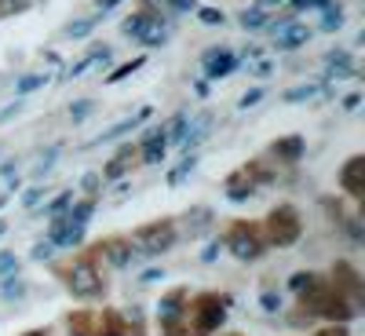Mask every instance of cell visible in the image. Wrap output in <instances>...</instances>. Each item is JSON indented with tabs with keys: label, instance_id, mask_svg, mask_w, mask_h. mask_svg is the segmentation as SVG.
Wrapping results in <instances>:
<instances>
[{
	"label": "cell",
	"instance_id": "11a10c76",
	"mask_svg": "<svg viewBox=\"0 0 365 336\" xmlns=\"http://www.w3.org/2000/svg\"><path fill=\"white\" fill-rule=\"evenodd\" d=\"M8 267H15V256H0V270H8Z\"/></svg>",
	"mask_w": 365,
	"mask_h": 336
},
{
	"label": "cell",
	"instance_id": "f5cc1de1",
	"mask_svg": "<svg viewBox=\"0 0 365 336\" xmlns=\"http://www.w3.org/2000/svg\"><path fill=\"white\" fill-rule=\"evenodd\" d=\"M216 253H220V245H208V253H201V260L208 263V260H216Z\"/></svg>",
	"mask_w": 365,
	"mask_h": 336
},
{
	"label": "cell",
	"instance_id": "8fae6325",
	"mask_svg": "<svg viewBox=\"0 0 365 336\" xmlns=\"http://www.w3.org/2000/svg\"><path fill=\"white\" fill-rule=\"evenodd\" d=\"M81 238H84V223H70V220H66V212H63V216H55V220L48 223V241H51V245H58V249H73V245H81Z\"/></svg>",
	"mask_w": 365,
	"mask_h": 336
},
{
	"label": "cell",
	"instance_id": "d4e9b609",
	"mask_svg": "<svg viewBox=\"0 0 365 336\" xmlns=\"http://www.w3.org/2000/svg\"><path fill=\"white\" fill-rule=\"evenodd\" d=\"M99 336H128V329H125V322H120V315H117V311H103Z\"/></svg>",
	"mask_w": 365,
	"mask_h": 336
},
{
	"label": "cell",
	"instance_id": "d6986e66",
	"mask_svg": "<svg viewBox=\"0 0 365 336\" xmlns=\"http://www.w3.org/2000/svg\"><path fill=\"white\" fill-rule=\"evenodd\" d=\"M135 41H139V44H146V48H158V44H165V41H168V26L161 22V15H150V19L139 26Z\"/></svg>",
	"mask_w": 365,
	"mask_h": 336
},
{
	"label": "cell",
	"instance_id": "6125c7cd",
	"mask_svg": "<svg viewBox=\"0 0 365 336\" xmlns=\"http://www.w3.org/2000/svg\"><path fill=\"white\" fill-rule=\"evenodd\" d=\"M146 4H158V0H146Z\"/></svg>",
	"mask_w": 365,
	"mask_h": 336
},
{
	"label": "cell",
	"instance_id": "e575fe53",
	"mask_svg": "<svg viewBox=\"0 0 365 336\" xmlns=\"http://www.w3.org/2000/svg\"><path fill=\"white\" fill-rule=\"evenodd\" d=\"M197 19H201L205 26H223V19H227V15H223L220 8H201V11H197Z\"/></svg>",
	"mask_w": 365,
	"mask_h": 336
},
{
	"label": "cell",
	"instance_id": "9a60e30c",
	"mask_svg": "<svg viewBox=\"0 0 365 336\" xmlns=\"http://www.w3.org/2000/svg\"><path fill=\"white\" fill-rule=\"evenodd\" d=\"M165 154H168V136H165V128L146 132L143 143H139V161H143V165H161Z\"/></svg>",
	"mask_w": 365,
	"mask_h": 336
},
{
	"label": "cell",
	"instance_id": "60d3db41",
	"mask_svg": "<svg viewBox=\"0 0 365 336\" xmlns=\"http://www.w3.org/2000/svg\"><path fill=\"white\" fill-rule=\"evenodd\" d=\"M161 336H187V325H182V322H168V325H161Z\"/></svg>",
	"mask_w": 365,
	"mask_h": 336
},
{
	"label": "cell",
	"instance_id": "603a6c76",
	"mask_svg": "<svg viewBox=\"0 0 365 336\" xmlns=\"http://www.w3.org/2000/svg\"><path fill=\"white\" fill-rule=\"evenodd\" d=\"M208 125H212V113H197L194 121H187L182 125V146H194V143H201L205 139V132H208Z\"/></svg>",
	"mask_w": 365,
	"mask_h": 336
},
{
	"label": "cell",
	"instance_id": "2e32d148",
	"mask_svg": "<svg viewBox=\"0 0 365 336\" xmlns=\"http://www.w3.org/2000/svg\"><path fill=\"white\" fill-rule=\"evenodd\" d=\"M187 303H190V292H187V289H172V292H165L161 303H158V318H161V325H168V322H182V311H187Z\"/></svg>",
	"mask_w": 365,
	"mask_h": 336
},
{
	"label": "cell",
	"instance_id": "e0dca14e",
	"mask_svg": "<svg viewBox=\"0 0 365 336\" xmlns=\"http://www.w3.org/2000/svg\"><path fill=\"white\" fill-rule=\"evenodd\" d=\"M106 63H110V48H106V44H96V48L81 58V63H73V66L66 70V77L77 81V77H84L88 70H99V66H106Z\"/></svg>",
	"mask_w": 365,
	"mask_h": 336
},
{
	"label": "cell",
	"instance_id": "6da1fadb",
	"mask_svg": "<svg viewBox=\"0 0 365 336\" xmlns=\"http://www.w3.org/2000/svg\"><path fill=\"white\" fill-rule=\"evenodd\" d=\"M263 238L278 249H289L303 238V216L296 205H274L263 220Z\"/></svg>",
	"mask_w": 365,
	"mask_h": 336
},
{
	"label": "cell",
	"instance_id": "3957f363",
	"mask_svg": "<svg viewBox=\"0 0 365 336\" xmlns=\"http://www.w3.org/2000/svg\"><path fill=\"white\" fill-rule=\"evenodd\" d=\"M187 311H190V329L197 336H212L227 318V300L220 292H197L187 303Z\"/></svg>",
	"mask_w": 365,
	"mask_h": 336
},
{
	"label": "cell",
	"instance_id": "6f0895ef",
	"mask_svg": "<svg viewBox=\"0 0 365 336\" xmlns=\"http://www.w3.org/2000/svg\"><path fill=\"white\" fill-rule=\"evenodd\" d=\"M22 336H48L44 329H29V332H22Z\"/></svg>",
	"mask_w": 365,
	"mask_h": 336
},
{
	"label": "cell",
	"instance_id": "277c9868",
	"mask_svg": "<svg viewBox=\"0 0 365 336\" xmlns=\"http://www.w3.org/2000/svg\"><path fill=\"white\" fill-rule=\"evenodd\" d=\"M175 220H154V223H143L128 241H132V249H139V256H161L175 245Z\"/></svg>",
	"mask_w": 365,
	"mask_h": 336
},
{
	"label": "cell",
	"instance_id": "ee69618b",
	"mask_svg": "<svg viewBox=\"0 0 365 336\" xmlns=\"http://www.w3.org/2000/svg\"><path fill=\"white\" fill-rule=\"evenodd\" d=\"M154 282H165V270H146L139 278V285H154Z\"/></svg>",
	"mask_w": 365,
	"mask_h": 336
},
{
	"label": "cell",
	"instance_id": "b9f144b4",
	"mask_svg": "<svg viewBox=\"0 0 365 336\" xmlns=\"http://www.w3.org/2000/svg\"><path fill=\"white\" fill-rule=\"evenodd\" d=\"M325 4H332V0H292V8H299V11H307V8H325Z\"/></svg>",
	"mask_w": 365,
	"mask_h": 336
},
{
	"label": "cell",
	"instance_id": "681fc988",
	"mask_svg": "<svg viewBox=\"0 0 365 336\" xmlns=\"http://www.w3.org/2000/svg\"><path fill=\"white\" fill-rule=\"evenodd\" d=\"M358 103H361V96H347V99H344V110H347V113H354V110H358Z\"/></svg>",
	"mask_w": 365,
	"mask_h": 336
},
{
	"label": "cell",
	"instance_id": "94428289",
	"mask_svg": "<svg viewBox=\"0 0 365 336\" xmlns=\"http://www.w3.org/2000/svg\"><path fill=\"white\" fill-rule=\"evenodd\" d=\"M4 230H8V223H4V220H0V234H4Z\"/></svg>",
	"mask_w": 365,
	"mask_h": 336
},
{
	"label": "cell",
	"instance_id": "83f0119b",
	"mask_svg": "<svg viewBox=\"0 0 365 336\" xmlns=\"http://www.w3.org/2000/svg\"><path fill=\"white\" fill-rule=\"evenodd\" d=\"M44 84H48V73H26V77H19L15 91H19V96H29V91H37Z\"/></svg>",
	"mask_w": 365,
	"mask_h": 336
},
{
	"label": "cell",
	"instance_id": "f35d334b",
	"mask_svg": "<svg viewBox=\"0 0 365 336\" xmlns=\"http://www.w3.org/2000/svg\"><path fill=\"white\" fill-rule=\"evenodd\" d=\"M96 22H99V19H84V22H77V26H70V29H66V34H70V37H84V34H88V29H91V26H96Z\"/></svg>",
	"mask_w": 365,
	"mask_h": 336
},
{
	"label": "cell",
	"instance_id": "816d5d0a",
	"mask_svg": "<svg viewBox=\"0 0 365 336\" xmlns=\"http://www.w3.org/2000/svg\"><path fill=\"white\" fill-rule=\"evenodd\" d=\"M96 187H99V175H88V179H84V190L91 194V190H96Z\"/></svg>",
	"mask_w": 365,
	"mask_h": 336
},
{
	"label": "cell",
	"instance_id": "30bf717a",
	"mask_svg": "<svg viewBox=\"0 0 365 336\" xmlns=\"http://www.w3.org/2000/svg\"><path fill=\"white\" fill-rule=\"evenodd\" d=\"M289 289L299 296V303L307 307V303H314L325 289H329V282L322 278L318 270H299V274H292V282H289Z\"/></svg>",
	"mask_w": 365,
	"mask_h": 336
},
{
	"label": "cell",
	"instance_id": "7dc6e473",
	"mask_svg": "<svg viewBox=\"0 0 365 336\" xmlns=\"http://www.w3.org/2000/svg\"><path fill=\"white\" fill-rule=\"evenodd\" d=\"M256 73H259V77H270V73H274V63H270V58H259V63H256Z\"/></svg>",
	"mask_w": 365,
	"mask_h": 336
},
{
	"label": "cell",
	"instance_id": "ab89813d",
	"mask_svg": "<svg viewBox=\"0 0 365 336\" xmlns=\"http://www.w3.org/2000/svg\"><path fill=\"white\" fill-rule=\"evenodd\" d=\"M55 158H58V146H51V150H48V154L41 158V165H37V175H44V172L51 168V161H55Z\"/></svg>",
	"mask_w": 365,
	"mask_h": 336
},
{
	"label": "cell",
	"instance_id": "f546056e",
	"mask_svg": "<svg viewBox=\"0 0 365 336\" xmlns=\"http://www.w3.org/2000/svg\"><path fill=\"white\" fill-rule=\"evenodd\" d=\"M194 165H197V158H182V161H179V165L168 172V187H179V183L194 172Z\"/></svg>",
	"mask_w": 365,
	"mask_h": 336
},
{
	"label": "cell",
	"instance_id": "bcb514c9",
	"mask_svg": "<svg viewBox=\"0 0 365 336\" xmlns=\"http://www.w3.org/2000/svg\"><path fill=\"white\" fill-rule=\"evenodd\" d=\"M51 249H55L51 241H41V245L34 249V260H48V256H51Z\"/></svg>",
	"mask_w": 365,
	"mask_h": 336
},
{
	"label": "cell",
	"instance_id": "d6a6232c",
	"mask_svg": "<svg viewBox=\"0 0 365 336\" xmlns=\"http://www.w3.org/2000/svg\"><path fill=\"white\" fill-rule=\"evenodd\" d=\"M29 8V0H0V19H11V15H22Z\"/></svg>",
	"mask_w": 365,
	"mask_h": 336
},
{
	"label": "cell",
	"instance_id": "f6af8a7d",
	"mask_svg": "<svg viewBox=\"0 0 365 336\" xmlns=\"http://www.w3.org/2000/svg\"><path fill=\"white\" fill-rule=\"evenodd\" d=\"M314 336H351V332H347L344 325H325V329H318Z\"/></svg>",
	"mask_w": 365,
	"mask_h": 336
},
{
	"label": "cell",
	"instance_id": "8992f818",
	"mask_svg": "<svg viewBox=\"0 0 365 336\" xmlns=\"http://www.w3.org/2000/svg\"><path fill=\"white\" fill-rule=\"evenodd\" d=\"M307 311H311V315H322V318H329L332 325H347V322L358 315V307H354V303H351L347 296H340V292L332 289V285H329V289H325V292H322L314 303H307Z\"/></svg>",
	"mask_w": 365,
	"mask_h": 336
},
{
	"label": "cell",
	"instance_id": "4316f807",
	"mask_svg": "<svg viewBox=\"0 0 365 336\" xmlns=\"http://www.w3.org/2000/svg\"><path fill=\"white\" fill-rule=\"evenodd\" d=\"M267 19H270L267 8H245V11H241V26H245V29H263Z\"/></svg>",
	"mask_w": 365,
	"mask_h": 336
},
{
	"label": "cell",
	"instance_id": "ffe728a7",
	"mask_svg": "<svg viewBox=\"0 0 365 336\" xmlns=\"http://www.w3.org/2000/svg\"><path fill=\"white\" fill-rule=\"evenodd\" d=\"M270 150H274V158H278L282 165H299V158H303V150H307V146H303L299 136H285V139L274 143Z\"/></svg>",
	"mask_w": 365,
	"mask_h": 336
},
{
	"label": "cell",
	"instance_id": "5b68a950",
	"mask_svg": "<svg viewBox=\"0 0 365 336\" xmlns=\"http://www.w3.org/2000/svg\"><path fill=\"white\" fill-rule=\"evenodd\" d=\"M66 289L77 296V300H99L106 292V282H103V274L96 267V260L91 256H81L66 267Z\"/></svg>",
	"mask_w": 365,
	"mask_h": 336
},
{
	"label": "cell",
	"instance_id": "74e56055",
	"mask_svg": "<svg viewBox=\"0 0 365 336\" xmlns=\"http://www.w3.org/2000/svg\"><path fill=\"white\" fill-rule=\"evenodd\" d=\"M91 106H96V103H91V99H81V103H73L70 117H73V121H81V117H88V113H91Z\"/></svg>",
	"mask_w": 365,
	"mask_h": 336
},
{
	"label": "cell",
	"instance_id": "484cf974",
	"mask_svg": "<svg viewBox=\"0 0 365 336\" xmlns=\"http://www.w3.org/2000/svg\"><path fill=\"white\" fill-rule=\"evenodd\" d=\"M340 26H344V4H325L322 8V29L332 34V29H340Z\"/></svg>",
	"mask_w": 365,
	"mask_h": 336
},
{
	"label": "cell",
	"instance_id": "c3c4849f",
	"mask_svg": "<svg viewBox=\"0 0 365 336\" xmlns=\"http://www.w3.org/2000/svg\"><path fill=\"white\" fill-rule=\"evenodd\" d=\"M168 8H172V11H190L194 0H168Z\"/></svg>",
	"mask_w": 365,
	"mask_h": 336
},
{
	"label": "cell",
	"instance_id": "db71d44e",
	"mask_svg": "<svg viewBox=\"0 0 365 336\" xmlns=\"http://www.w3.org/2000/svg\"><path fill=\"white\" fill-rule=\"evenodd\" d=\"M120 0H99V11H110V8H117Z\"/></svg>",
	"mask_w": 365,
	"mask_h": 336
},
{
	"label": "cell",
	"instance_id": "7a4b0ae2",
	"mask_svg": "<svg viewBox=\"0 0 365 336\" xmlns=\"http://www.w3.org/2000/svg\"><path fill=\"white\" fill-rule=\"evenodd\" d=\"M223 245H227V253H230L234 260L252 263V260L263 256L267 238H263V227H259V223H252V220H234L230 230H227V241H223Z\"/></svg>",
	"mask_w": 365,
	"mask_h": 336
},
{
	"label": "cell",
	"instance_id": "f907efd6",
	"mask_svg": "<svg viewBox=\"0 0 365 336\" xmlns=\"http://www.w3.org/2000/svg\"><path fill=\"white\" fill-rule=\"evenodd\" d=\"M19 110H22V106H19V103H11V106H8L4 113H0V125H4V121H11V117H15Z\"/></svg>",
	"mask_w": 365,
	"mask_h": 336
},
{
	"label": "cell",
	"instance_id": "ac0fdd59",
	"mask_svg": "<svg viewBox=\"0 0 365 336\" xmlns=\"http://www.w3.org/2000/svg\"><path fill=\"white\" fill-rule=\"evenodd\" d=\"M139 161V146H125V150H117L113 161L103 168V179H120V175H128Z\"/></svg>",
	"mask_w": 365,
	"mask_h": 336
},
{
	"label": "cell",
	"instance_id": "44dd1931",
	"mask_svg": "<svg viewBox=\"0 0 365 336\" xmlns=\"http://www.w3.org/2000/svg\"><path fill=\"white\" fill-rule=\"evenodd\" d=\"M325 77H329V81H347V77H354V58H351L347 51H332V55L325 58Z\"/></svg>",
	"mask_w": 365,
	"mask_h": 336
},
{
	"label": "cell",
	"instance_id": "1f68e13d",
	"mask_svg": "<svg viewBox=\"0 0 365 336\" xmlns=\"http://www.w3.org/2000/svg\"><path fill=\"white\" fill-rule=\"evenodd\" d=\"M150 15H154V11H135V15H128L125 22H120V34H125V37H135V34H139V26H143Z\"/></svg>",
	"mask_w": 365,
	"mask_h": 336
},
{
	"label": "cell",
	"instance_id": "f1b7e54d",
	"mask_svg": "<svg viewBox=\"0 0 365 336\" xmlns=\"http://www.w3.org/2000/svg\"><path fill=\"white\" fill-rule=\"evenodd\" d=\"M70 205H73V190H58V198H55V201H48V205H44V212L55 220V216H63V212H66Z\"/></svg>",
	"mask_w": 365,
	"mask_h": 336
},
{
	"label": "cell",
	"instance_id": "52a82bcc",
	"mask_svg": "<svg viewBox=\"0 0 365 336\" xmlns=\"http://www.w3.org/2000/svg\"><path fill=\"white\" fill-rule=\"evenodd\" d=\"M256 190H259V179L252 175V168H249V165L234 168V172L227 175V183H223V194H227L230 201H249Z\"/></svg>",
	"mask_w": 365,
	"mask_h": 336
},
{
	"label": "cell",
	"instance_id": "9f6ffc18",
	"mask_svg": "<svg viewBox=\"0 0 365 336\" xmlns=\"http://www.w3.org/2000/svg\"><path fill=\"white\" fill-rule=\"evenodd\" d=\"M274 4H285V0H263V4H259V8H274Z\"/></svg>",
	"mask_w": 365,
	"mask_h": 336
},
{
	"label": "cell",
	"instance_id": "680465c9",
	"mask_svg": "<svg viewBox=\"0 0 365 336\" xmlns=\"http://www.w3.org/2000/svg\"><path fill=\"white\" fill-rule=\"evenodd\" d=\"M70 336H91L88 329H70Z\"/></svg>",
	"mask_w": 365,
	"mask_h": 336
},
{
	"label": "cell",
	"instance_id": "cb8c5ba5",
	"mask_svg": "<svg viewBox=\"0 0 365 336\" xmlns=\"http://www.w3.org/2000/svg\"><path fill=\"white\" fill-rule=\"evenodd\" d=\"M314 99H322V84H299L285 91V103H314Z\"/></svg>",
	"mask_w": 365,
	"mask_h": 336
},
{
	"label": "cell",
	"instance_id": "5bb4252c",
	"mask_svg": "<svg viewBox=\"0 0 365 336\" xmlns=\"http://www.w3.org/2000/svg\"><path fill=\"white\" fill-rule=\"evenodd\" d=\"M332 278H336V285H332V289H336L340 296H347L354 307H358V296H361V274H358L351 263H336V267H332Z\"/></svg>",
	"mask_w": 365,
	"mask_h": 336
},
{
	"label": "cell",
	"instance_id": "8d00e7d4",
	"mask_svg": "<svg viewBox=\"0 0 365 336\" xmlns=\"http://www.w3.org/2000/svg\"><path fill=\"white\" fill-rule=\"evenodd\" d=\"M8 285H4V296L11 300V296H22L26 292V285H22V278H15V274H11V278H4Z\"/></svg>",
	"mask_w": 365,
	"mask_h": 336
},
{
	"label": "cell",
	"instance_id": "d590c367",
	"mask_svg": "<svg viewBox=\"0 0 365 336\" xmlns=\"http://www.w3.org/2000/svg\"><path fill=\"white\" fill-rule=\"evenodd\" d=\"M44 194H48L44 187H29V190L22 194V205H26V208H37V205L44 201Z\"/></svg>",
	"mask_w": 365,
	"mask_h": 336
},
{
	"label": "cell",
	"instance_id": "4dcf8cb0",
	"mask_svg": "<svg viewBox=\"0 0 365 336\" xmlns=\"http://www.w3.org/2000/svg\"><path fill=\"white\" fill-rule=\"evenodd\" d=\"M143 63H146V58L139 55V58H132V63H125V66H117L110 77H106V84H117V81H125V77H132L135 70H143Z\"/></svg>",
	"mask_w": 365,
	"mask_h": 336
},
{
	"label": "cell",
	"instance_id": "9c48e42d",
	"mask_svg": "<svg viewBox=\"0 0 365 336\" xmlns=\"http://www.w3.org/2000/svg\"><path fill=\"white\" fill-rule=\"evenodd\" d=\"M307 41H311V29L296 19H285V22L274 26V48H282V51H296Z\"/></svg>",
	"mask_w": 365,
	"mask_h": 336
},
{
	"label": "cell",
	"instance_id": "7c38bea8",
	"mask_svg": "<svg viewBox=\"0 0 365 336\" xmlns=\"http://www.w3.org/2000/svg\"><path fill=\"white\" fill-rule=\"evenodd\" d=\"M91 253H99L110 267H128V263H132V256H135V253H132V241H128V238H120V234L103 238Z\"/></svg>",
	"mask_w": 365,
	"mask_h": 336
},
{
	"label": "cell",
	"instance_id": "836d02e7",
	"mask_svg": "<svg viewBox=\"0 0 365 336\" xmlns=\"http://www.w3.org/2000/svg\"><path fill=\"white\" fill-rule=\"evenodd\" d=\"M259 303H263V311H270V315H278V311H282V296L274 292V289H263Z\"/></svg>",
	"mask_w": 365,
	"mask_h": 336
},
{
	"label": "cell",
	"instance_id": "7bdbcfd3",
	"mask_svg": "<svg viewBox=\"0 0 365 336\" xmlns=\"http://www.w3.org/2000/svg\"><path fill=\"white\" fill-rule=\"evenodd\" d=\"M263 99V91L256 88V91H245V96H241V110H249V106H256Z\"/></svg>",
	"mask_w": 365,
	"mask_h": 336
},
{
	"label": "cell",
	"instance_id": "7402d4cb",
	"mask_svg": "<svg viewBox=\"0 0 365 336\" xmlns=\"http://www.w3.org/2000/svg\"><path fill=\"white\" fill-rule=\"evenodd\" d=\"M150 117V106H143L139 113H132V117H125V121H117V125L110 128V132H103V139L99 143H110V139H120V136H128V132H135L143 121Z\"/></svg>",
	"mask_w": 365,
	"mask_h": 336
},
{
	"label": "cell",
	"instance_id": "91938a15",
	"mask_svg": "<svg viewBox=\"0 0 365 336\" xmlns=\"http://www.w3.org/2000/svg\"><path fill=\"white\" fill-rule=\"evenodd\" d=\"M4 201H8V194H0V208H4Z\"/></svg>",
	"mask_w": 365,
	"mask_h": 336
},
{
	"label": "cell",
	"instance_id": "4fadbf2b",
	"mask_svg": "<svg viewBox=\"0 0 365 336\" xmlns=\"http://www.w3.org/2000/svg\"><path fill=\"white\" fill-rule=\"evenodd\" d=\"M201 66H205V77H208V81H220V77L234 73L237 55H234L230 48H208L205 58H201Z\"/></svg>",
	"mask_w": 365,
	"mask_h": 336
},
{
	"label": "cell",
	"instance_id": "ba28073f",
	"mask_svg": "<svg viewBox=\"0 0 365 336\" xmlns=\"http://www.w3.org/2000/svg\"><path fill=\"white\" fill-rule=\"evenodd\" d=\"M340 190H344L347 198H354V201L365 198V158H361V154L347 158V165L340 168Z\"/></svg>",
	"mask_w": 365,
	"mask_h": 336
}]
</instances>
